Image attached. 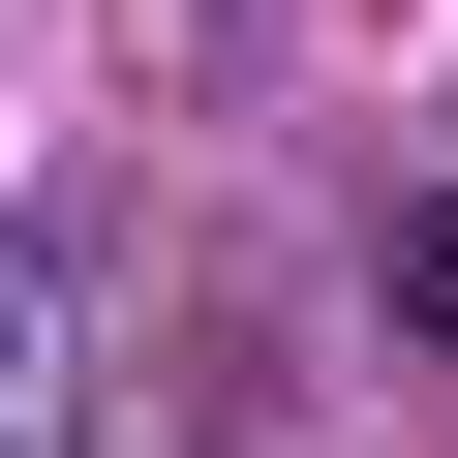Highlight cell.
Segmentation results:
<instances>
[{"mask_svg":"<svg viewBox=\"0 0 458 458\" xmlns=\"http://www.w3.org/2000/svg\"><path fill=\"white\" fill-rule=\"evenodd\" d=\"M397 336H458V183H397Z\"/></svg>","mask_w":458,"mask_h":458,"instance_id":"6da1fadb","label":"cell"}]
</instances>
